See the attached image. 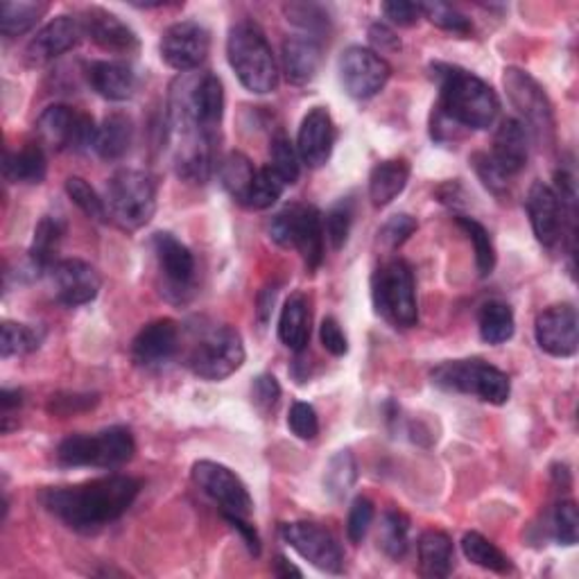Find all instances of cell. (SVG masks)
Returning a JSON list of instances; mask_svg holds the SVG:
<instances>
[{"instance_id":"40","label":"cell","mask_w":579,"mask_h":579,"mask_svg":"<svg viewBox=\"0 0 579 579\" xmlns=\"http://www.w3.org/2000/svg\"><path fill=\"white\" fill-rule=\"evenodd\" d=\"M455 222H457V226L465 229L467 238L473 243L476 266H478L480 276H489L496 268V249H494V243H491L489 231L478 220L467 218V215H457Z\"/></svg>"},{"instance_id":"58","label":"cell","mask_w":579,"mask_h":579,"mask_svg":"<svg viewBox=\"0 0 579 579\" xmlns=\"http://www.w3.org/2000/svg\"><path fill=\"white\" fill-rule=\"evenodd\" d=\"M222 516H224L226 523L241 534V539H243V543L247 545L249 553H251L254 557H258V555H260V537H258L256 528L247 523V518H245V516H236V514H222Z\"/></svg>"},{"instance_id":"45","label":"cell","mask_w":579,"mask_h":579,"mask_svg":"<svg viewBox=\"0 0 579 579\" xmlns=\"http://www.w3.org/2000/svg\"><path fill=\"white\" fill-rule=\"evenodd\" d=\"M287 21L301 27L306 33V37L315 39L320 35L329 33V14L322 5H315V3H290L283 8Z\"/></svg>"},{"instance_id":"27","label":"cell","mask_w":579,"mask_h":579,"mask_svg":"<svg viewBox=\"0 0 579 579\" xmlns=\"http://www.w3.org/2000/svg\"><path fill=\"white\" fill-rule=\"evenodd\" d=\"M283 73L290 84L304 86L315 79L322 64V46L310 37H290L283 41Z\"/></svg>"},{"instance_id":"5","label":"cell","mask_w":579,"mask_h":579,"mask_svg":"<svg viewBox=\"0 0 579 579\" xmlns=\"http://www.w3.org/2000/svg\"><path fill=\"white\" fill-rule=\"evenodd\" d=\"M136 444L130 428L113 426L96 434H71L60 448H57V459L62 467L77 469V467H96V469H119L134 457Z\"/></svg>"},{"instance_id":"52","label":"cell","mask_w":579,"mask_h":579,"mask_svg":"<svg viewBox=\"0 0 579 579\" xmlns=\"http://www.w3.org/2000/svg\"><path fill=\"white\" fill-rule=\"evenodd\" d=\"M373 520V503L365 496L356 498L349 509V520H346V537L352 543H362Z\"/></svg>"},{"instance_id":"15","label":"cell","mask_w":579,"mask_h":579,"mask_svg":"<svg viewBox=\"0 0 579 579\" xmlns=\"http://www.w3.org/2000/svg\"><path fill=\"white\" fill-rule=\"evenodd\" d=\"M281 539L297 550V553L310 562L317 570L340 572L344 566V553L337 539L317 523L297 520V523H281Z\"/></svg>"},{"instance_id":"3","label":"cell","mask_w":579,"mask_h":579,"mask_svg":"<svg viewBox=\"0 0 579 579\" xmlns=\"http://www.w3.org/2000/svg\"><path fill=\"white\" fill-rule=\"evenodd\" d=\"M432 79L440 86V104L453 123L465 130H489L501 113V100L478 75L451 66L432 64Z\"/></svg>"},{"instance_id":"24","label":"cell","mask_w":579,"mask_h":579,"mask_svg":"<svg viewBox=\"0 0 579 579\" xmlns=\"http://www.w3.org/2000/svg\"><path fill=\"white\" fill-rule=\"evenodd\" d=\"M82 25L84 35H89V39L96 41L102 50L130 54L138 48V37L132 27L102 8L86 10L82 16Z\"/></svg>"},{"instance_id":"30","label":"cell","mask_w":579,"mask_h":579,"mask_svg":"<svg viewBox=\"0 0 579 579\" xmlns=\"http://www.w3.org/2000/svg\"><path fill=\"white\" fill-rule=\"evenodd\" d=\"M48 161L41 143H27L16 152H8L3 175L10 184H41L46 180Z\"/></svg>"},{"instance_id":"8","label":"cell","mask_w":579,"mask_h":579,"mask_svg":"<svg viewBox=\"0 0 579 579\" xmlns=\"http://www.w3.org/2000/svg\"><path fill=\"white\" fill-rule=\"evenodd\" d=\"M432 385L444 392L478 396L491 405H505L512 394L509 375L484 360H451L434 367Z\"/></svg>"},{"instance_id":"38","label":"cell","mask_w":579,"mask_h":579,"mask_svg":"<svg viewBox=\"0 0 579 579\" xmlns=\"http://www.w3.org/2000/svg\"><path fill=\"white\" fill-rule=\"evenodd\" d=\"M461 553H465V557L471 564L491 572H507L512 568L503 550L496 543H491L486 537H482L480 532L465 534V539H461Z\"/></svg>"},{"instance_id":"7","label":"cell","mask_w":579,"mask_h":579,"mask_svg":"<svg viewBox=\"0 0 579 579\" xmlns=\"http://www.w3.org/2000/svg\"><path fill=\"white\" fill-rule=\"evenodd\" d=\"M104 205L115 224L127 231H136L155 218L157 184L143 170H119L107 184Z\"/></svg>"},{"instance_id":"41","label":"cell","mask_w":579,"mask_h":579,"mask_svg":"<svg viewBox=\"0 0 579 579\" xmlns=\"http://www.w3.org/2000/svg\"><path fill=\"white\" fill-rule=\"evenodd\" d=\"M285 186L287 184L281 180V175L270 163L266 168L256 170V180H254V186L247 199V209H254V211L270 209L281 199Z\"/></svg>"},{"instance_id":"33","label":"cell","mask_w":579,"mask_h":579,"mask_svg":"<svg viewBox=\"0 0 579 579\" xmlns=\"http://www.w3.org/2000/svg\"><path fill=\"white\" fill-rule=\"evenodd\" d=\"M134 127L125 113H111L96 132L94 150L104 161H119L132 148Z\"/></svg>"},{"instance_id":"21","label":"cell","mask_w":579,"mask_h":579,"mask_svg":"<svg viewBox=\"0 0 579 579\" xmlns=\"http://www.w3.org/2000/svg\"><path fill=\"white\" fill-rule=\"evenodd\" d=\"M335 125L329 109L315 107L306 113L297 136V152L308 168H322L333 152Z\"/></svg>"},{"instance_id":"1","label":"cell","mask_w":579,"mask_h":579,"mask_svg":"<svg viewBox=\"0 0 579 579\" xmlns=\"http://www.w3.org/2000/svg\"><path fill=\"white\" fill-rule=\"evenodd\" d=\"M138 494L140 482L136 478L107 476L75 486L46 489L41 503L71 530L91 534L119 520Z\"/></svg>"},{"instance_id":"46","label":"cell","mask_w":579,"mask_h":579,"mask_svg":"<svg viewBox=\"0 0 579 579\" xmlns=\"http://www.w3.org/2000/svg\"><path fill=\"white\" fill-rule=\"evenodd\" d=\"M419 5H421V16H426L432 25H438L440 30H446L459 37L471 35L473 25L459 10L446 3H419Z\"/></svg>"},{"instance_id":"12","label":"cell","mask_w":579,"mask_h":579,"mask_svg":"<svg viewBox=\"0 0 579 579\" xmlns=\"http://www.w3.org/2000/svg\"><path fill=\"white\" fill-rule=\"evenodd\" d=\"M37 136L44 148L52 152L89 150L96 140V123L91 115L79 113L66 104H52L37 119Z\"/></svg>"},{"instance_id":"6","label":"cell","mask_w":579,"mask_h":579,"mask_svg":"<svg viewBox=\"0 0 579 579\" xmlns=\"http://www.w3.org/2000/svg\"><path fill=\"white\" fill-rule=\"evenodd\" d=\"M371 297L375 312L396 329H412L419 322L417 285L412 268L401 258L375 270L371 279Z\"/></svg>"},{"instance_id":"2","label":"cell","mask_w":579,"mask_h":579,"mask_svg":"<svg viewBox=\"0 0 579 579\" xmlns=\"http://www.w3.org/2000/svg\"><path fill=\"white\" fill-rule=\"evenodd\" d=\"M224 115V86L213 73H184L170 86L168 121L175 136H218Z\"/></svg>"},{"instance_id":"55","label":"cell","mask_w":579,"mask_h":579,"mask_svg":"<svg viewBox=\"0 0 579 579\" xmlns=\"http://www.w3.org/2000/svg\"><path fill=\"white\" fill-rule=\"evenodd\" d=\"M98 403V396H91V394H60V396H52L48 410L57 417H71L75 412H84L94 408V405Z\"/></svg>"},{"instance_id":"34","label":"cell","mask_w":579,"mask_h":579,"mask_svg":"<svg viewBox=\"0 0 579 579\" xmlns=\"http://www.w3.org/2000/svg\"><path fill=\"white\" fill-rule=\"evenodd\" d=\"M419 566L426 577L442 579L453 572V541L446 532L428 530L419 539Z\"/></svg>"},{"instance_id":"35","label":"cell","mask_w":579,"mask_h":579,"mask_svg":"<svg viewBox=\"0 0 579 579\" xmlns=\"http://www.w3.org/2000/svg\"><path fill=\"white\" fill-rule=\"evenodd\" d=\"M218 175L224 190L234 197V201L247 207V199L256 180L254 163L243 152H231L220 161Z\"/></svg>"},{"instance_id":"19","label":"cell","mask_w":579,"mask_h":579,"mask_svg":"<svg viewBox=\"0 0 579 579\" xmlns=\"http://www.w3.org/2000/svg\"><path fill=\"white\" fill-rule=\"evenodd\" d=\"M84 35L82 19L75 16H57L48 25H44L37 37L27 44L25 60L30 66L50 64L57 57L73 50Z\"/></svg>"},{"instance_id":"4","label":"cell","mask_w":579,"mask_h":579,"mask_svg":"<svg viewBox=\"0 0 579 579\" xmlns=\"http://www.w3.org/2000/svg\"><path fill=\"white\" fill-rule=\"evenodd\" d=\"M226 57L247 91L256 96L276 91L279 66L272 46L258 23L245 19L231 27L226 39Z\"/></svg>"},{"instance_id":"13","label":"cell","mask_w":579,"mask_h":579,"mask_svg":"<svg viewBox=\"0 0 579 579\" xmlns=\"http://www.w3.org/2000/svg\"><path fill=\"white\" fill-rule=\"evenodd\" d=\"M193 482L220 507L222 514H236L249 518L254 512V501L245 482L224 465L211 459H201L193 465Z\"/></svg>"},{"instance_id":"57","label":"cell","mask_w":579,"mask_h":579,"mask_svg":"<svg viewBox=\"0 0 579 579\" xmlns=\"http://www.w3.org/2000/svg\"><path fill=\"white\" fill-rule=\"evenodd\" d=\"M383 14L401 27H410L421 19V5L419 3H405V0H392V3L383 5Z\"/></svg>"},{"instance_id":"47","label":"cell","mask_w":579,"mask_h":579,"mask_svg":"<svg viewBox=\"0 0 579 579\" xmlns=\"http://www.w3.org/2000/svg\"><path fill=\"white\" fill-rule=\"evenodd\" d=\"M66 193L73 199V205L91 220L104 222L107 218V205L104 199L91 188V184L82 177H69L66 180Z\"/></svg>"},{"instance_id":"11","label":"cell","mask_w":579,"mask_h":579,"mask_svg":"<svg viewBox=\"0 0 579 579\" xmlns=\"http://www.w3.org/2000/svg\"><path fill=\"white\" fill-rule=\"evenodd\" d=\"M245 362V344L236 329L220 327L201 340L190 358L188 367L195 375L211 383L229 379L231 373H236Z\"/></svg>"},{"instance_id":"59","label":"cell","mask_w":579,"mask_h":579,"mask_svg":"<svg viewBox=\"0 0 579 579\" xmlns=\"http://www.w3.org/2000/svg\"><path fill=\"white\" fill-rule=\"evenodd\" d=\"M369 41H371L375 48H379L381 52H394V50L401 48L398 37L390 30L387 25H383V23L371 25V30H369Z\"/></svg>"},{"instance_id":"14","label":"cell","mask_w":579,"mask_h":579,"mask_svg":"<svg viewBox=\"0 0 579 579\" xmlns=\"http://www.w3.org/2000/svg\"><path fill=\"white\" fill-rule=\"evenodd\" d=\"M390 75V64L375 50L352 46L340 57L342 86L344 91L356 100H369L379 96L385 89Z\"/></svg>"},{"instance_id":"43","label":"cell","mask_w":579,"mask_h":579,"mask_svg":"<svg viewBox=\"0 0 579 579\" xmlns=\"http://www.w3.org/2000/svg\"><path fill=\"white\" fill-rule=\"evenodd\" d=\"M270 165L279 172L281 180L293 186L297 184L299 175H301V159H299V152L293 143H290V138L285 134H276L272 138V145H270Z\"/></svg>"},{"instance_id":"42","label":"cell","mask_w":579,"mask_h":579,"mask_svg":"<svg viewBox=\"0 0 579 579\" xmlns=\"http://www.w3.org/2000/svg\"><path fill=\"white\" fill-rule=\"evenodd\" d=\"M408 534H410V520L401 512H387L381 526V547L383 553L392 559H401L408 553Z\"/></svg>"},{"instance_id":"26","label":"cell","mask_w":579,"mask_h":579,"mask_svg":"<svg viewBox=\"0 0 579 579\" xmlns=\"http://www.w3.org/2000/svg\"><path fill=\"white\" fill-rule=\"evenodd\" d=\"M494 161L503 168L507 177L518 175L526 168L530 157V132L518 119H507L501 123L494 136Z\"/></svg>"},{"instance_id":"32","label":"cell","mask_w":579,"mask_h":579,"mask_svg":"<svg viewBox=\"0 0 579 579\" xmlns=\"http://www.w3.org/2000/svg\"><path fill=\"white\" fill-rule=\"evenodd\" d=\"M64 234H66V224L60 218L46 215L37 224L30 256H27V268H30L33 276H41L44 272L52 270L54 251H57V247H60Z\"/></svg>"},{"instance_id":"23","label":"cell","mask_w":579,"mask_h":579,"mask_svg":"<svg viewBox=\"0 0 579 579\" xmlns=\"http://www.w3.org/2000/svg\"><path fill=\"white\" fill-rule=\"evenodd\" d=\"M180 346V329L172 320H155L132 342V358L140 367H159L172 360Z\"/></svg>"},{"instance_id":"60","label":"cell","mask_w":579,"mask_h":579,"mask_svg":"<svg viewBox=\"0 0 579 579\" xmlns=\"http://www.w3.org/2000/svg\"><path fill=\"white\" fill-rule=\"evenodd\" d=\"M276 293H279L276 285H268V287L260 290L258 304H256V306H258L256 312H258V322H260V324H268V320L272 317V306H274V301H276Z\"/></svg>"},{"instance_id":"49","label":"cell","mask_w":579,"mask_h":579,"mask_svg":"<svg viewBox=\"0 0 579 579\" xmlns=\"http://www.w3.org/2000/svg\"><path fill=\"white\" fill-rule=\"evenodd\" d=\"M354 222V207L349 199H342L324 218V236L333 249H342L349 241V231Z\"/></svg>"},{"instance_id":"44","label":"cell","mask_w":579,"mask_h":579,"mask_svg":"<svg viewBox=\"0 0 579 579\" xmlns=\"http://www.w3.org/2000/svg\"><path fill=\"white\" fill-rule=\"evenodd\" d=\"M0 333H3L0 335V354H3V358L27 356L39 349L41 337L30 327L16 324V322H3V331Z\"/></svg>"},{"instance_id":"54","label":"cell","mask_w":579,"mask_h":579,"mask_svg":"<svg viewBox=\"0 0 579 579\" xmlns=\"http://www.w3.org/2000/svg\"><path fill=\"white\" fill-rule=\"evenodd\" d=\"M251 398L256 403V408L263 410V412L276 408V403L281 398V385H279V381L274 379L272 373H260L258 375V379L251 385Z\"/></svg>"},{"instance_id":"48","label":"cell","mask_w":579,"mask_h":579,"mask_svg":"<svg viewBox=\"0 0 579 579\" xmlns=\"http://www.w3.org/2000/svg\"><path fill=\"white\" fill-rule=\"evenodd\" d=\"M550 530L559 545H575L579 539V512L572 501H562L555 505L550 516Z\"/></svg>"},{"instance_id":"16","label":"cell","mask_w":579,"mask_h":579,"mask_svg":"<svg viewBox=\"0 0 579 579\" xmlns=\"http://www.w3.org/2000/svg\"><path fill=\"white\" fill-rule=\"evenodd\" d=\"M211 50V35L205 25L197 21H182L170 25L161 37V60L184 73L197 71Z\"/></svg>"},{"instance_id":"36","label":"cell","mask_w":579,"mask_h":579,"mask_svg":"<svg viewBox=\"0 0 579 579\" xmlns=\"http://www.w3.org/2000/svg\"><path fill=\"white\" fill-rule=\"evenodd\" d=\"M48 12L46 3H0V33L8 39L30 33L39 19Z\"/></svg>"},{"instance_id":"37","label":"cell","mask_w":579,"mask_h":579,"mask_svg":"<svg viewBox=\"0 0 579 579\" xmlns=\"http://www.w3.org/2000/svg\"><path fill=\"white\" fill-rule=\"evenodd\" d=\"M478 327H480V337L486 344H503L512 340L516 322H514V312L507 304L503 301H489L482 306L480 317H478Z\"/></svg>"},{"instance_id":"39","label":"cell","mask_w":579,"mask_h":579,"mask_svg":"<svg viewBox=\"0 0 579 579\" xmlns=\"http://www.w3.org/2000/svg\"><path fill=\"white\" fill-rule=\"evenodd\" d=\"M358 480V465L352 451H337L327 465L324 489L333 498H344Z\"/></svg>"},{"instance_id":"9","label":"cell","mask_w":579,"mask_h":579,"mask_svg":"<svg viewBox=\"0 0 579 579\" xmlns=\"http://www.w3.org/2000/svg\"><path fill=\"white\" fill-rule=\"evenodd\" d=\"M270 238L281 247L297 249L310 272L322 266L327 238L324 218L315 207H285L270 222Z\"/></svg>"},{"instance_id":"29","label":"cell","mask_w":579,"mask_h":579,"mask_svg":"<svg viewBox=\"0 0 579 579\" xmlns=\"http://www.w3.org/2000/svg\"><path fill=\"white\" fill-rule=\"evenodd\" d=\"M410 182V163L405 159H390L375 165L369 177V197L373 207H387Z\"/></svg>"},{"instance_id":"50","label":"cell","mask_w":579,"mask_h":579,"mask_svg":"<svg viewBox=\"0 0 579 579\" xmlns=\"http://www.w3.org/2000/svg\"><path fill=\"white\" fill-rule=\"evenodd\" d=\"M287 426L293 430L299 440H315L317 432H320V419L310 403L297 401L293 403V408L287 412Z\"/></svg>"},{"instance_id":"53","label":"cell","mask_w":579,"mask_h":579,"mask_svg":"<svg viewBox=\"0 0 579 579\" xmlns=\"http://www.w3.org/2000/svg\"><path fill=\"white\" fill-rule=\"evenodd\" d=\"M415 231H417V220L412 215H408V213H401V215H394L392 220L385 222V226L381 229V241L390 249H396L405 241H408L415 234Z\"/></svg>"},{"instance_id":"18","label":"cell","mask_w":579,"mask_h":579,"mask_svg":"<svg viewBox=\"0 0 579 579\" xmlns=\"http://www.w3.org/2000/svg\"><path fill=\"white\" fill-rule=\"evenodd\" d=\"M534 337L539 349L553 358H570L577 354L579 322L570 304L550 306L534 322Z\"/></svg>"},{"instance_id":"31","label":"cell","mask_w":579,"mask_h":579,"mask_svg":"<svg viewBox=\"0 0 579 579\" xmlns=\"http://www.w3.org/2000/svg\"><path fill=\"white\" fill-rule=\"evenodd\" d=\"M279 337L287 346L290 352L301 354L308 340H310V312H308V301L301 293L293 295L279 317Z\"/></svg>"},{"instance_id":"20","label":"cell","mask_w":579,"mask_h":579,"mask_svg":"<svg viewBox=\"0 0 579 579\" xmlns=\"http://www.w3.org/2000/svg\"><path fill=\"white\" fill-rule=\"evenodd\" d=\"M526 209L530 215V224L537 241L543 247H555L559 238L564 236V209L557 193L553 186H547L543 182H534L528 199H526Z\"/></svg>"},{"instance_id":"25","label":"cell","mask_w":579,"mask_h":579,"mask_svg":"<svg viewBox=\"0 0 579 579\" xmlns=\"http://www.w3.org/2000/svg\"><path fill=\"white\" fill-rule=\"evenodd\" d=\"M155 254L159 260V270L163 272L170 287H175L177 293L190 287L195 276V258L186 245H182L172 234H157Z\"/></svg>"},{"instance_id":"17","label":"cell","mask_w":579,"mask_h":579,"mask_svg":"<svg viewBox=\"0 0 579 579\" xmlns=\"http://www.w3.org/2000/svg\"><path fill=\"white\" fill-rule=\"evenodd\" d=\"M50 281L57 301L69 308L91 304L102 287L98 270L79 258L57 260L50 270Z\"/></svg>"},{"instance_id":"62","label":"cell","mask_w":579,"mask_h":579,"mask_svg":"<svg viewBox=\"0 0 579 579\" xmlns=\"http://www.w3.org/2000/svg\"><path fill=\"white\" fill-rule=\"evenodd\" d=\"M274 575L276 577H301V570L297 568V566H293V564H290L285 557H276V562H274Z\"/></svg>"},{"instance_id":"56","label":"cell","mask_w":579,"mask_h":579,"mask_svg":"<svg viewBox=\"0 0 579 579\" xmlns=\"http://www.w3.org/2000/svg\"><path fill=\"white\" fill-rule=\"evenodd\" d=\"M320 340L324 349L335 358H342L349 352V342H346V335L335 317H324L320 327Z\"/></svg>"},{"instance_id":"51","label":"cell","mask_w":579,"mask_h":579,"mask_svg":"<svg viewBox=\"0 0 579 579\" xmlns=\"http://www.w3.org/2000/svg\"><path fill=\"white\" fill-rule=\"evenodd\" d=\"M473 168L478 172L480 182L494 193V195H505L507 193V184L509 177L503 172V168L494 161V157L486 155V152H478L473 155Z\"/></svg>"},{"instance_id":"10","label":"cell","mask_w":579,"mask_h":579,"mask_svg":"<svg viewBox=\"0 0 579 579\" xmlns=\"http://www.w3.org/2000/svg\"><path fill=\"white\" fill-rule=\"evenodd\" d=\"M503 84L507 89V98L512 107L520 113V123L528 125L526 130L537 136V140L553 143L555 138V111L553 102L545 96L543 86L520 69H507Z\"/></svg>"},{"instance_id":"22","label":"cell","mask_w":579,"mask_h":579,"mask_svg":"<svg viewBox=\"0 0 579 579\" xmlns=\"http://www.w3.org/2000/svg\"><path fill=\"white\" fill-rule=\"evenodd\" d=\"M215 140L218 136L190 134L177 136L175 168L177 175L188 184H207L215 170Z\"/></svg>"},{"instance_id":"28","label":"cell","mask_w":579,"mask_h":579,"mask_svg":"<svg viewBox=\"0 0 579 579\" xmlns=\"http://www.w3.org/2000/svg\"><path fill=\"white\" fill-rule=\"evenodd\" d=\"M86 79L91 89L111 102L130 100L136 91V75L121 62H94L86 66Z\"/></svg>"},{"instance_id":"61","label":"cell","mask_w":579,"mask_h":579,"mask_svg":"<svg viewBox=\"0 0 579 579\" xmlns=\"http://www.w3.org/2000/svg\"><path fill=\"white\" fill-rule=\"evenodd\" d=\"M0 405H3V432H8L12 412L23 405V392L21 390H3V394H0Z\"/></svg>"}]
</instances>
